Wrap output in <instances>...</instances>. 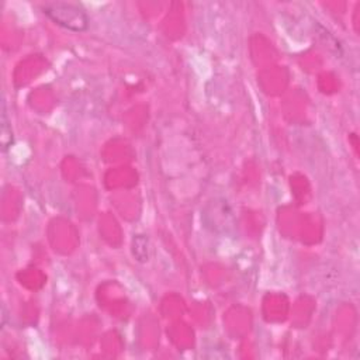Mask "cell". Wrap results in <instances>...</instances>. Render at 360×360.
<instances>
[{
	"label": "cell",
	"mask_w": 360,
	"mask_h": 360,
	"mask_svg": "<svg viewBox=\"0 0 360 360\" xmlns=\"http://www.w3.org/2000/svg\"><path fill=\"white\" fill-rule=\"evenodd\" d=\"M42 13L56 25H60L69 31H86L90 25V18L86 10L79 4L52 1L42 6Z\"/></svg>",
	"instance_id": "6da1fadb"
},
{
	"label": "cell",
	"mask_w": 360,
	"mask_h": 360,
	"mask_svg": "<svg viewBox=\"0 0 360 360\" xmlns=\"http://www.w3.org/2000/svg\"><path fill=\"white\" fill-rule=\"evenodd\" d=\"M0 142H1V150L6 152L11 143H13V134H11V127L8 124L7 120V114H6V105L4 103H1V120H0Z\"/></svg>",
	"instance_id": "7a4b0ae2"
}]
</instances>
